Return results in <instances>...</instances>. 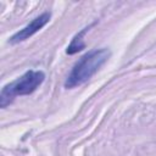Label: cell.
<instances>
[{"label":"cell","instance_id":"obj_3","mask_svg":"<svg viewBox=\"0 0 156 156\" xmlns=\"http://www.w3.org/2000/svg\"><path fill=\"white\" fill-rule=\"evenodd\" d=\"M50 17H51V13L50 12H44L41 13L40 16L35 17L30 23H28L24 28H22L21 30H18L16 34H13L11 38H10V43L11 44H17V43H21L28 38H30L33 34H35L37 32H39L49 21H50Z\"/></svg>","mask_w":156,"mask_h":156},{"label":"cell","instance_id":"obj_1","mask_svg":"<svg viewBox=\"0 0 156 156\" xmlns=\"http://www.w3.org/2000/svg\"><path fill=\"white\" fill-rule=\"evenodd\" d=\"M110 56L111 51L106 48L95 49L82 56L68 74L65 82V87L67 89H72L85 83L100 69V67L108 60Z\"/></svg>","mask_w":156,"mask_h":156},{"label":"cell","instance_id":"obj_2","mask_svg":"<svg viewBox=\"0 0 156 156\" xmlns=\"http://www.w3.org/2000/svg\"><path fill=\"white\" fill-rule=\"evenodd\" d=\"M45 79V74L41 71H27L23 76L16 80L6 84L0 93V106L5 108L10 105L16 96L29 95L35 91Z\"/></svg>","mask_w":156,"mask_h":156},{"label":"cell","instance_id":"obj_4","mask_svg":"<svg viewBox=\"0 0 156 156\" xmlns=\"http://www.w3.org/2000/svg\"><path fill=\"white\" fill-rule=\"evenodd\" d=\"M88 30H89V27L84 28L82 32H79L78 34H76V35H74V38L72 39L71 44L67 46V50H66V52H67V54L73 55V54H76V52H78V51H80L82 49H84V48H85V43H84V40H83V37H84V34H85Z\"/></svg>","mask_w":156,"mask_h":156}]
</instances>
